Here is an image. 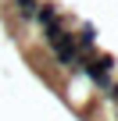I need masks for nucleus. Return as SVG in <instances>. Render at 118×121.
<instances>
[{
    "instance_id": "obj_3",
    "label": "nucleus",
    "mask_w": 118,
    "mask_h": 121,
    "mask_svg": "<svg viewBox=\"0 0 118 121\" xmlns=\"http://www.w3.org/2000/svg\"><path fill=\"white\" fill-rule=\"evenodd\" d=\"M107 93H111V96H114V100H118V82H114V86H111V89H107Z\"/></svg>"
},
{
    "instance_id": "obj_2",
    "label": "nucleus",
    "mask_w": 118,
    "mask_h": 121,
    "mask_svg": "<svg viewBox=\"0 0 118 121\" xmlns=\"http://www.w3.org/2000/svg\"><path fill=\"white\" fill-rule=\"evenodd\" d=\"M14 7H18L22 18H36V7L39 4H36V0H14Z\"/></svg>"
},
{
    "instance_id": "obj_1",
    "label": "nucleus",
    "mask_w": 118,
    "mask_h": 121,
    "mask_svg": "<svg viewBox=\"0 0 118 121\" xmlns=\"http://www.w3.org/2000/svg\"><path fill=\"white\" fill-rule=\"evenodd\" d=\"M36 22H39L43 29L57 25V22H61V18H57V4H39V7H36Z\"/></svg>"
}]
</instances>
